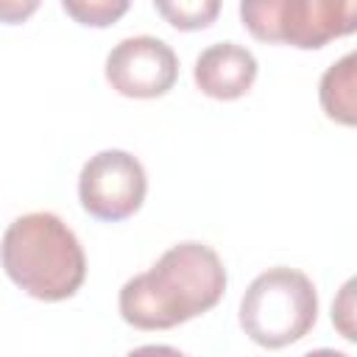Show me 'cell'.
Instances as JSON below:
<instances>
[{
  "label": "cell",
  "instance_id": "8fae6325",
  "mask_svg": "<svg viewBox=\"0 0 357 357\" xmlns=\"http://www.w3.org/2000/svg\"><path fill=\"white\" fill-rule=\"evenodd\" d=\"M61 6L78 25L109 28L128 11L131 0H61Z\"/></svg>",
  "mask_w": 357,
  "mask_h": 357
},
{
  "label": "cell",
  "instance_id": "277c9868",
  "mask_svg": "<svg viewBox=\"0 0 357 357\" xmlns=\"http://www.w3.org/2000/svg\"><path fill=\"white\" fill-rule=\"evenodd\" d=\"M148 192V176L137 156L128 151H100L86 159L78 176L81 206L98 220H126L131 218Z\"/></svg>",
  "mask_w": 357,
  "mask_h": 357
},
{
  "label": "cell",
  "instance_id": "4fadbf2b",
  "mask_svg": "<svg viewBox=\"0 0 357 357\" xmlns=\"http://www.w3.org/2000/svg\"><path fill=\"white\" fill-rule=\"evenodd\" d=\"M42 0H0V22L6 25H20L28 17L36 14Z\"/></svg>",
  "mask_w": 357,
  "mask_h": 357
},
{
  "label": "cell",
  "instance_id": "9c48e42d",
  "mask_svg": "<svg viewBox=\"0 0 357 357\" xmlns=\"http://www.w3.org/2000/svg\"><path fill=\"white\" fill-rule=\"evenodd\" d=\"M223 0H153L159 17L176 31L209 28L220 14Z\"/></svg>",
  "mask_w": 357,
  "mask_h": 357
},
{
  "label": "cell",
  "instance_id": "7c38bea8",
  "mask_svg": "<svg viewBox=\"0 0 357 357\" xmlns=\"http://www.w3.org/2000/svg\"><path fill=\"white\" fill-rule=\"evenodd\" d=\"M351 290H354V282H346V287L340 293V301L332 307V321L340 326V332H343L346 340H354V324H351L354 304H351Z\"/></svg>",
  "mask_w": 357,
  "mask_h": 357
},
{
  "label": "cell",
  "instance_id": "52a82bcc",
  "mask_svg": "<svg viewBox=\"0 0 357 357\" xmlns=\"http://www.w3.org/2000/svg\"><path fill=\"white\" fill-rule=\"evenodd\" d=\"M195 86L215 100H237L257 81V59L237 42L209 45L192 67Z\"/></svg>",
  "mask_w": 357,
  "mask_h": 357
},
{
  "label": "cell",
  "instance_id": "ba28073f",
  "mask_svg": "<svg viewBox=\"0 0 357 357\" xmlns=\"http://www.w3.org/2000/svg\"><path fill=\"white\" fill-rule=\"evenodd\" d=\"M354 67L357 56L346 53L321 78V106L326 117L340 126H354Z\"/></svg>",
  "mask_w": 357,
  "mask_h": 357
},
{
  "label": "cell",
  "instance_id": "7a4b0ae2",
  "mask_svg": "<svg viewBox=\"0 0 357 357\" xmlns=\"http://www.w3.org/2000/svg\"><path fill=\"white\" fill-rule=\"evenodd\" d=\"M6 276L31 298L64 301L86 279V257L75 231L53 212L17 218L0 243Z\"/></svg>",
  "mask_w": 357,
  "mask_h": 357
},
{
  "label": "cell",
  "instance_id": "5b68a950",
  "mask_svg": "<svg viewBox=\"0 0 357 357\" xmlns=\"http://www.w3.org/2000/svg\"><path fill=\"white\" fill-rule=\"evenodd\" d=\"M178 59L173 47L156 36H128L106 56V81L126 98H159L173 89Z\"/></svg>",
  "mask_w": 357,
  "mask_h": 357
},
{
  "label": "cell",
  "instance_id": "30bf717a",
  "mask_svg": "<svg viewBox=\"0 0 357 357\" xmlns=\"http://www.w3.org/2000/svg\"><path fill=\"white\" fill-rule=\"evenodd\" d=\"M282 3L284 0H240V20L257 42L279 45Z\"/></svg>",
  "mask_w": 357,
  "mask_h": 357
},
{
  "label": "cell",
  "instance_id": "8992f818",
  "mask_svg": "<svg viewBox=\"0 0 357 357\" xmlns=\"http://www.w3.org/2000/svg\"><path fill=\"white\" fill-rule=\"evenodd\" d=\"M357 28V0H284L279 45L315 50Z\"/></svg>",
  "mask_w": 357,
  "mask_h": 357
},
{
  "label": "cell",
  "instance_id": "6da1fadb",
  "mask_svg": "<svg viewBox=\"0 0 357 357\" xmlns=\"http://www.w3.org/2000/svg\"><path fill=\"white\" fill-rule=\"evenodd\" d=\"M226 290V268L204 243H178L120 290V315L134 329H173L209 312Z\"/></svg>",
  "mask_w": 357,
  "mask_h": 357
},
{
  "label": "cell",
  "instance_id": "3957f363",
  "mask_svg": "<svg viewBox=\"0 0 357 357\" xmlns=\"http://www.w3.org/2000/svg\"><path fill=\"white\" fill-rule=\"evenodd\" d=\"M318 318V293L296 268H268L240 298V326L262 349H282L301 340Z\"/></svg>",
  "mask_w": 357,
  "mask_h": 357
}]
</instances>
